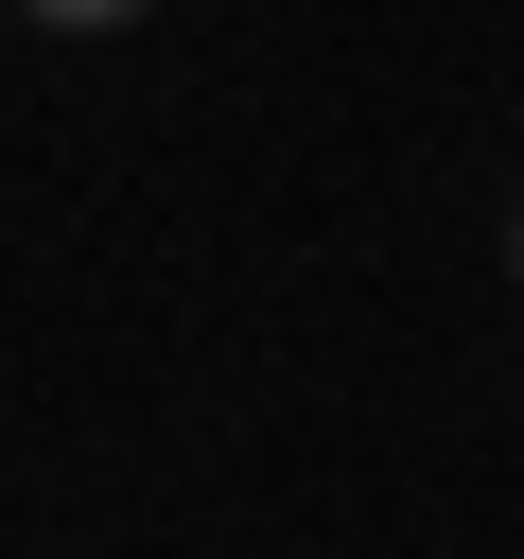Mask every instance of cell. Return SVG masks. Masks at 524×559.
Here are the masks:
<instances>
[{
	"label": "cell",
	"instance_id": "obj_1",
	"mask_svg": "<svg viewBox=\"0 0 524 559\" xmlns=\"http://www.w3.org/2000/svg\"><path fill=\"white\" fill-rule=\"evenodd\" d=\"M35 17H70V35H122V17H140V0H35Z\"/></svg>",
	"mask_w": 524,
	"mask_h": 559
},
{
	"label": "cell",
	"instance_id": "obj_2",
	"mask_svg": "<svg viewBox=\"0 0 524 559\" xmlns=\"http://www.w3.org/2000/svg\"><path fill=\"white\" fill-rule=\"evenodd\" d=\"M507 262H524V227H507Z\"/></svg>",
	"mask_w": 524,
	"mask_h": 559
}]
</instances>
